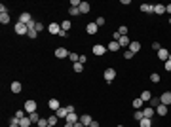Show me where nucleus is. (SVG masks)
I'll list each match as a JSON object with an SVG mask.
<instances>
[{"label": "nucleus", "instance_id": "nucleus-21", "mask_svg": "<svg viewBox=\"0 0 171 127\" xmlns=\"http://www.w3.org/2000/svg\"><path fill=\"white\" fill-rule=\"evenodd\" d=\"M141 99H143V102H150L152 93H150V91H143V93H141Z\"/></svg>", "mask_w": 171, "mask_h": 127}, {"label": "nucleus", "instance_id": "nucleus-41", "mask_svg": "<svg viewBox=\"0 0 171 127\" xmlns=\"http://www.w3.org/2000/svg\"><path fill=\"white\" fill-rule=\"evenodd\" d=\"M38 127H48V120H44V118H40V121L36 123Z\"/></svg>", "mask_w": 171, "mask_h": 127}, {"label": "nucleus", "instance_id": "nucleus-52", "mask_svg": "<svg viewBox=\"0 0 171 127\" xmlns=\"http://www.w3.org/2000/svg\"><path fill=\"white\" fill-rule=\"evenodd\" d=\"M74 127H86V125H84V123H82V121H80V120H78V121H76V123H74Z\"/></svg>", "mask_w": 171, "mask_h": 127}, {"label": "nucleus", "instance_id": "nucleus-15", "mask_svg": "<svg viewBox=\"0 0 171 127\" xmlns=\"http://www.w3.org/2000/svg\"><path fill=\"white\" fill-rule=\"evenodd\" d=\"M80 121L88 127V125H91V121H93V120H91V116H89V114H84V116H80Z\"/></svg>", "mask_w": 171, "mask_h": 127}, {"label": "nucleus", "instance_id": "nucleus-22", "mask_svg": "<svg viewBox=\"0 0 171 127\" xmlns=\"http://www.w3.org/2000/svg\"><path fill=\"white\" fill-rule=\"evenodd\" d=\"M156 114L158 116H165L167 114V106H165V104H160V106L156 108Z\"/></svg>", "mask_w": 171, "mask_h": 127}, {"label": "nucleus", "instance_id": "nucleus-1", "mask_svg": "<svg viewBox=\"0 0 171 127\" xmlns=\"http://www.w3.org/2000/svg\"><path fill=\"white\" fill-rule=\"evenodd\" d=\"M103 78H105V82H114V78H116V70L114 68H107L105 72H103Z\"/></svg>", "mask_w": 171, "mask_h": 127}, {"label": "nucleus", "instance_id": "nucleus-9", "mask_svg": "<svg viewBox=\"0 0 171 127\" xmlns=\"http://www.w3.org/2000/svg\"><path fill=\"white\" fill-rule=\"evenodd\" d=\"M69 55H70V53L65 49V48H57V49H55V57L57 59H65V57H69Z\"/></svg>", "mask_w": 171, "mask_h": 127}, {"label": "nucleus", "instance_id": "nucleus-14", "mask_svg": "<svg viewBox=\"0 0 171 127\" xmlns=\"http://www.w3.org/2000/svg\"><path fill=\"white\" fill-rule=\"evenodd\" d=\"M158 57L162 59V61H167V59H169V51L165 49V48H162V49L158 51Z\"/></svg>", "mask_w": 171, "mask_h": 127}, {"label": "nucleus", "instance_id": "nucleus-60", "mask_svg": "<svg viewBox=\"0 0 171 127\" xmlns=\"http://www.w3.org/2000/svg\"><path fill=\"white\" fill-rule=\"evenodd\" d=\"M48 127H51V125H48Z\"/></svg>", "mask_w": 171, "mask_h": 127}, {"label": "nucleus", "instance_id": "nucleus-17", "mask_svg": "<svg viewBox=\"0 0 171 127\" xmlns=\"http://www.w3.org/2000/svg\"><path fill=\"white\" fill-rule=\"evenodd\" d=\"M32 125V121H31V118L27 116V118H23V120H19V127H31Z\"/></svg>", "mask_w": 171, "mask_h": 127}, {"label": "nucleus", "instance_id": "nucleus-32", "mask_svg": "<svg viewBox=\"0 0 171 127\" xmlns=\"http://www.w3.org/2000/svg\"><path fill=\"white\" fill-rule=\"evenodd\" d=\"M61 31H70V21H61Z\"/></svg>", "mask_w": 171, "mask_h": 127}, {"label": "nucleus", "instance_id": "nucleus-37", "mask_svg": "<svg viewBox=\"0 0 171 127\" xmlns=\"http://www.w3.org/2000/svg\"><path fill=\"white\" fill-rule=\"evenodd\" d=\"M150 82L152 83H158L160 82V74H156V72H154V74H150Z\"/></svg>", "mask_w": 171, "mask_h": 127}, {"label": "nucleus", "instance_id": "nucleus-61", "mask_svg": "<svg viewBox=\"0 0 171 127\" xmlns=\"http://www.w3.org/2000/svg\"><path fill=\"white\" fill-rule=\"evenodd\" d=\"M88 127H89V125H88Z\"/></svg>", "mask_w": 171, "mask_h": 127}, {"label": "nucleus", "instance_id": "nucleus-8", "mask_svg": "<svg viewBox=\"0 0 171 127\" xmlns=\"http://www.w3.org/2000/svg\"><path fill=\"white\" fill-rule=\"evenodd\" d=\"M48 106H50V110L57 112V110L61 108V102H59V99H50V102H48Z\"/></svg>", "mask_w": 171, "mask_h": 127}, {"label": "nucleus", "instance_id": "nucleus-10", "mask_svg": "<svg viewBox=\"0 0 171 127\" xmlns=\"http://www.w3.org/2000/svg\"><path fill=\"white\" fill-rule=\"evenodd\" d=\"M160 101H162V104H165V106H169V104H171V91H165L164 95L160 97Z\"/></svg>", "mask_w": 171, "mask_h": 127}, {"label": "nucleus", "instance_id": "nucleus-42", "mask_svg": "<svg viewBox=\"0 0 171 127\" xmlns=\"http://www.w3.org/2000/svg\"><path fill=\"white\" fill-rule=\"evenodd\" d=\"M133 55H135V53H133V51H129V49L124 51V57H126V59H133Z\"/></svg>", "mask_w": 171, "mask_h": 127}, {"label": "nucleus", "instance_id": "nucleus-47", "mask_svg": "<svg viewBox=\"0 0 171 127\" xmlns=\"http://www.w3.org/2000/svg\"><path fill=\"white\" fill-rule=\"evenodd\" d=\"M164 68L167 70V72H171V61H169V59H167V61H165V64H164Z\"/></svg>", "mask_w": 171, "mask_h": 127}, {"label": "nucleus", "instance_id": "nucleus-29", "mask_svg": "<svg viewBox=\"0 0 171 127\" xmlns=\"http://www.w3.org/2000/svg\"><path fill=\"white\" fill-rule=\"evenodd\" d=\"M29 118H31L32 123H38V121H40V116H38V112H31V114H29Z\"/></svg>", "mask_w": 171, "mask_h": 127}, {"label": "nucleus", "instance_id": "nucleus-12", "mask_svg": "<svg viewBox=\"0 0 171 127\" xmlns=\"http://www.w3.org/2000/svg\"><path fill=\"white\" fill-rule=\"evenodd\" d=\"M55 114H57V118H59V120H67L69 112H67V108H65V106H61V108H59V110L55 112Z\"/></svg>", "mask_w": 171, "mask_h": 127}, {"label": "nucleus", "instance_id": "nucleus-38", "mask_svg": "<svg viewBox=\"0 0 171 127\" xmlns=\"http://www.w3.org/2000/svg\"><path fill=\"white\" fill-rule=\"evenodd\" d=\"M105 23H107V21H105V17H97V19H95V25H97V27H103Z\"/></svg>", "mask_w": 171, "mask_h": 127}, {"label": "nucleus", "instance_id": "nucleus-18", "mask_svg": "<svg viewBox=\"0 0 171 127\" xmlns=\"http://www.w3.org/2000/svg\"><path fill=\"white\" fill-rule=\"evenodd\" d=\"M154 13H156V15L165 13V6H164V4H156V6H154Z\"/></svg>", "mask_w": 171, "mask_h": 127}, {"label": "nucleus", "instance_id": "nucleus-19", "mask_svg": "<svg viewBox=\"0 0 171 127\" xmlns=\"http://www.w3.org/2000/svg\"><path fill=\"white\" fill-rule=\"evenodd\" d=\"M57 121H59V118H57V114H51L50 118H48V125L55 127V125H57Z\"/></svg>", "mask_w": 171, "mask_h": 127}, {"label": "nucleus", "instance_id": "nucleus-31", "mask_svg": "<svg viewBox=\"0 0 171 127\" xmlns=\"http://www.w3.org/2000/svg\"><path fill=\"white\" fill-rule=\"evenodd\" d=\"M150 104H152V106H156V108H158L160 104H162V101H160V97H152V99H150Z\"/></svg>", "mask_w": 171, "mask_h": 127}, {"label": "nucleus", "instance_id": "nucleus-2", "mask_svg": "<svg viewBox=\"0 0 171 127\" xmlns=\"http://www.w3.org/2000/svg\"><path fill=\"white\" fill-rule=\"evenodd\" d=\"M36 108H38V104L32 101V99L25 101V110H27V114H31V112H36Z\"/></svg>", "mask_w": 171, "mask_h": 127}, {"label": "nucleus", "instance_id": "nucleus-49", "mask_svg": "<svg viewBox=\"0 0 171 127\" xmlns=\"http://www.w3.org/2000/svg\"><path fill=\"white\" fill-rule=\"evenodd\" d=\"M67 36H69V32H67V31H61V32H59V38H67Z\"/></svg>", "mask_w": 171, "mask_h": 127}, {"label": "nucleus", "instance_id": "nucleus-33", "mask_svg": "<svg viewBox=\"0 0 171 127\" xmlns=\"http://www.w3.org/2000/svg\"><path fill=\"white\" fill-rule=\"evenodd\" d=\"M69 59L72 61V64H74V63H78V61H80V55H78V53H70Z\"/></svg>", "mask_w": 171, "mask_h": 127}, {"label": "nucleus", "instance_id": "nucleus-59", "mask_svg": "<svg viewBox=\"0 0 171 127\" xmlns=\"http://www.w3.org/2000/svg\"><path fill=\"white\" fill-rule=\"evenodd\" d=\"M118 127H124V125H118Z\"/></svg>", "mask_w": 171, "mask_h": 127}, {"label": "nucleus", "instance_id": "nucleus-4", "mask_svg": "<svg viewBox=\"0 0 171 127\" xmlns=\"http://www.w3.org/2000/svg\"><path fill=\"white\" fill-rule=\"evenodd\" d=\"M15 32H17L19 36H23V34H29V27L17 21V25H15Z\"/></svg>", "mask_w": 171, "mask_h": 127}, {"label": "nucleus", "instance_id": "nucleus-39", "mask_svg": "<svg viewBox=\"0 0 171 127\" xmlns=\"http://www.w3.org/2000/svg\"><path fill=\"white\" fill-rule=\"evenodd\" d=\"M118 32H120L122 36H127V27H126V25H122L120 29H118Z\"/></svg>", "mask_w": 171, "mask_h": 127}, {"label": "nucleus", "instance_id": "nucleus-24", "mask_svg": "<svg viewBox=\"0 0 171 127\" xmlns=\"http://www.w3.org/2000/svg\"><path fill=\"white\" fill-rule=\"evenodd\" d=\"M139 49H141V42H131V44H129V51L137 53Z\"/></svg>", "mask_w": 171, "mask_h": 127}, {"label": "nucleus", "instance_id": "nucleus-7", "mask_svg": "<svg viewBox=\"0 0 171 127\" xmlns=\"http://www.w3.org/2000/svg\"><path fill=\"white\" fill-rule=\"evenodd\" d=\"M32 21V17H31V13L29 12H23L21 15H19V23H23V25H29Z\"/></svg>", "mask_w": 171, "mask_h": 127}, {"label": "nucleus", "instance_id": "nucleus-34", "mask_svg": "<svg viewBox=\"0 0 171 127\" xmlns=\"http://www.w3.org/2000/svg\"><path fill=\"white\" fill-rule=\"evenodd\" d=\"M72 68H74V72H82V70H84V64L82 63H74V64H72Z\"/></svg>", "mask_w": 171, "mask_h": 127}, {"label": "nucleus", "instance_id": "nucleus-27", "mask_svg": "<svg viewBox=\"0 0 171 127\" xmlns=\"http://www.w3.org/2000/svg\"><path fill=\"white\" fill-rule=\"evenodd\" d=\"M133 108H137V110H139L141 106H143V99H141V97H137V99H133Z\"/></svg>", "mask_w": 171, "mask_h": 127}, {"label": "nucleus", "instance_id": "nucleus-48", "mask_svg": "<svg viewBox=\"0 0 171 127\" xmlns=\"http://www.w3.org/2000/svg\"><path fill=\"white\" fill-rule=\"evenodd\" d=\"M0 13H10V12H8V6H4V4H0Z\"/></svg>", "mask_w": 171, "mask_h": 127}, {"label": "nucleus", "instance_id": "nucleus-35", "mask_svg": "<svg viewBox=\"0 0 171 127\" xmlns=\"http://www.w3.org/2000/svg\"><path fill=\"white\" fill-rule=\"evenodd\" d=\"M27 110H17V112H15V118H19V120H23V118H27Z\"/></svg>", "mask_w": 171, "mask_h": 127}, {"label": "nucleus", "instance_id": "nucleus-25", "mask_svg": "<svg viewBox=\"0 0 171 127\" xmlns=\"http://www.w3.org/2000/svg\"><path fill=\"white\" fill-rule=\"evenodd\" d=\"M107 49H108V51H116V49H120V44H118V42H114V40H112V42H110V44L107 46Z\"/></svg>", "mask_w": 171, "mask_h": 127}, {"label": "nucleus", "instance_id": "nucleus-13", "mask_svg": "<svg viewBox=\"0 0 171 127\" xmlns=\"http://www.w3.org/2000/svg\"><path fill=\"white\" fill-rule=\"evenodd\" d=\"M10 89H12V93H21V89H23V85H21V82H12Z\"/></svg>", "mask_w": 171, "mask_h": 127}, {"label": "nucleus", "instance_id": "nucleus-26", "mask_svg": "<svg viewBox=\"0 0 171 127\" xmlns=\"http://www.w3.org/2000/svg\"><path fill=\"white\" fill-rule=\"evenodd\" d=\"M80 13H89V4L88 2H80Z\"/></svg>", "mask_w": 171, "mask_h": 127}, {"label": "nucleus", "instance_id": "nucleus-43", "mask_svg": "<svg viewBox=\"0 0 171 127\" xmlns=\"http://www.w3.org/2000/svg\"><path fill=\"white\" fill-rule=\"evenodd\" d=\"M29 38H36L38 36V32H36V29H32V31H29V34H27Z\"/></svg>", "mask_w": 171, "mask_h": 127}, {"label": "nucleus", "instance_id": "nucleus-45", "mask_svg": "<svg viewBox=\"0 0 171 127\" xmlns=\"http://www.w3.org/2000/svg\"><path fill=\"white\" fill-rule=\"evenodd\" d=\"M152 49H154V51H160V49H162V44H160V42H154V44H152Z\"/></svg>", "mask_w": 171, "mask_h": 127}, {"label": "nucleus", "instance_id": "nucleus-6", "mask_svg": "<svg viewBox=\"0 0 171 127\" xmlns=\"http://www.w3.org/2000/svg\"><path fill=\"white\" fill-rule=\"evenodd\" d=\"M97 31H99V27L95 25V21H89L88 25H86V32L88 34H97Z\"/></svg>", "mask_w": 171, "mask_h": 127}, {"label": "nucleus", "instance_id": "nucleus-36", "mask_svg": "<svg viewBox=\"0 0 171 127\" xmlns=\"http://www.w3.org/2000/svg\"><path fill=\"white\" fill-rule=\"evenodd\" d=\"M133 118H135V120H137V121H141V120H143V118H145V116H143V110H137V112L133 114Z\"/></svg>", "mask_w": 171, "mask_h": 127}, {"label": "nucleus", "instance_id": "nucleus-55", "mask_svg": "<svg viewBox=\"0 0 171 127\" xmlns=\"http://www.w3.org/2000/svg\"><path fill=\"white\" fill-rule=\"evenodd\" d=\"M65 127H74V125H72V123H65Z\"/></svg>", "mask_w": 171, "mask_h": 127}, {"label": "nucleus", "instance_id": "nucleus-58", "mask_svg": "<svg viewBox=\"0 0 171 127\" xmlns=\"http://www.w3.org/2000/svg\"><path fill=\"white\" fill-rule=\"evenodd\" d=\"M169 25H171V17H169Z\"/></svg>", "mask_w": 171, "mask_h": 127}, {"label": "nucleus", "instance_id": "nucleus-46", "mask_svg": "<svg viewBox=\"0 0 171 127\" xmlns=\"http://www.w3.org/2000/svg\"><path fill=\"white\" fill-rule=\"evenodd\" d=\"M10 125H19V118H15V116H13L12 120H10Z\"/></svg>", "mask_w": 171, "mask_h": 127}, {"label": "nucleus", "instance_id": "nucleus-11", "mask_svg": "<svg viewBox=\"0 0 171 127\" xmlns=\"http://www.w3.org/2000/svg\"><path fill=\"white\" fill-rule=\"evenodd\" d=\"M118 44H120V48H129V44H131V40H129V36H120V40H118Z\"/></svg>", "mask_w": 171, "mask_h": 127}, {"label": "nucleus", "instance_id": "nucleus-54", "mask_svg": "<svg viewBox=\"0 0 171 127\" xmlns=\"http://www.w3.org/2000/svg\"><path fill=\"white\" fill-rule=\"evenodd\" d=\"M89 127H99V123H97V121L93 120V121H91V125H89Z\"/></svg>", "mask_w": 171, "mask_h": 127}, {"label": "nucleus", "instance_id": "nucleus-28", "mask_svg": "<svg viewBox=\"0 0 171 127\" xmlns=\"http://www.w3.org/2000/svg\"><path fill=\"white\" fill-rule=\"evenodd\" d=\"M0 23H2V25L10 23V13H0Z\"/></svg>", "mask_w": 171, "mask_h": 127}, {"label": "nucleus", "instance_id": "nucleus-57", "mask_svg": "<svg viewBox=\"0 0 171 127\" xmlns=\"http://www.w3.org/2000/svg\"><path fill=\"white\" fill-rule=\"evenodd\" d=\"M169 61H171V53H169Z\"/></svg>", "mask_w": 171, "mask_h": 127}, {"label": "nucleus", "instance_id": "nucleus-23", "mask_svg": "<svg viewBox=\"0 0 171 127\" xmlns=\"http://www.w3.org/2000/svg\"><path fill=\"white\" fill-rule=\"evenodd\" d=\"M78 120H80V118H78V116H76L74 112H72V114H69V116H67V123H72V125H74V123H76V121H78Z\"/></svg>", "mask_w": 171, "mask_h": 127}, {"label": "nucleus", "instance_id": "nucleus-20", "mask_svg": "<svg viewBox=\"0 0 171 127\" xmlns=\"http://www.w3.org/2000/svg\"><path fill=\"white\" fill-rule=\"evenodd\" d=\"M156 114V112H154V108H145V110H143V116H145V118H148V120H152V116Z\"/></svg>", "mask_w": 171, "mask_h": 127}, {"label": "nucleus", "instance_id": "nucleus-44", "mask_svg": "<svg viewBox=\"0 0 171 127\" xmlns=\"http://www.w3.org/2000/svg\"><path fill=\"white\" fill-rule=\"evenodd\" d=\"M34 29H36V32H40V31H44L46 27L42 25V23H40V21H36V27H34Z\"/></svg>", "mask_w": 171, "mask_h": 127}, {"label": "nucleus", "instance_id": "nucleus-30", "mask_svg": "<svg viewBox=\"0 0 171 127\" xmlns=\"http://www.w3.org/2000/svg\"><path fill=\"white\" fill-rule=\"evenodd\" d=\"M139 123H141V127H152V120H148V118H143Z\"/></svg>", "mask_w": 171, "mask_h": 127}, {"label": "nucleus", "instance_id": "nucleus-50", "mask_svg": "<svg viewBox=\"0 0 171 127\" xmlns=\"http://www.w3.org/2000/svg\"><path fill=\"white\" fill-rule=\"evenodd\" d=\"M67 108V112H69V114H72V112H74V106H72V104H69V106H65Z\"/></svg>", "mask_w": 171, "mask_h": 127}, {"label": "nucleus", "instance_id": "nucleus-56", "mask_svg": "<svg viewBox=\"0 0 171 127\" xmlns=\"http://www.w3.org/2000/svg\"><path fill=\"white\" fill-rule=\"evenodd\" d=\"M10 127H19V125H10Z\"/></svg>", "mask_w": 171, "mask_h": 127}, {"label": "nucleus", "instance_id": "nucleus-5", "mask_svg": "<svg viewBox=\"0 0 171 127\" xmlns=\"http://www.w3.org/2000/svg\"><path fill=\"white\" fill-rule=\"evenodd\" d=\"M48 31H50L51 34H55V36H59V32H61V23H50V27H48Z\"/></svg>", "mask_w": 171, "mask_h": 127}, {"label": "nucleus", "instance_id": "nucleus-16", "mask_svg": "<svg viewBox=\"0 0 171 127\" xmlns=\"http://www.w3.org/2000/svg\"><path fill=\"white\" fill-rule=\"evenodd\" d=\"M141 12H145V13H154V6H152V4H141Z\"/></svg>", "mask_w": 171, "mask_h": 127}, {"label": "nucleus", "instance_id": "nucleus-3", "mask_svg": "<svg viewBox=\"0 0 171 127\" xmlns=\"http://www.w3.org/2000/svg\"><path fill=\"white\" fill-rule=\"evenodd\" d=\"M107 48H105V46H101V44H95L93 46V55H97V57H101V55H105V53H107Z\"/></svg>", "mask_w": 171, "mask_h": 127}, {"label": "nucleus", "instance_id": "nucleus-51", "mask_svg": "<svg viewBox=\"0 0 171 127\" xmlns=\"http://www.w3.org/2000/svg\"><path fill=\"white\" fill-rule=\"evenodd\" d=\"M86 61H88V57H86V55H80V61H78V63H82V64H84Z\"/></svg>", "mask_w": 171, "mask_h": 127}, {"label": "nucleus", "instance_id": "nucleus-40", "mask_svg": "<svg viewBox=\"0 0 171 127\" xmlns=\"http://www.w3.org/2000/svg\"><path fill=\"white\" fill-rule=\"evenodd\" d=\"M69 13L70 15H78L80 13V8H69Z\"/></svg>", "mask_w": 171, "mask_h": 127}, {"label": "nucleus", "instance_id": "nucleus-53", "mask_svg": "<svg viewBox=\"0 0 171 127\" xmlns=\"http://www.w3.org/2000/svg\"><path fill=\"white\" fill-rule=\"evenodd\" d=\"M165 13H169V15H171V4H167V6H165Z\"/></svg>", "mask_w": 171, "mask_h": 127}]
</instances>
